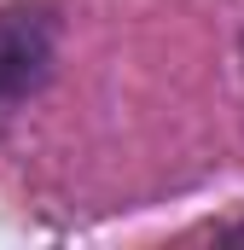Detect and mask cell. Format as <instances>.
<instances>
[{
  "mask_svg": "<svg viewBox=\"0 0 244 250\" xmlns=\"http://www.w3.org/2000/svg\"><path fill=\"white\" fill-rule=\"evenodd\" d=\"M64 53L59 0H0V146L53 87Z\"/></svg>",
  "mask_w": 244,
  "mask_h": 250,
  "instance_id": "1",
  "label": "cell"
},
{
  "mask_svg": "<svg viewBox=\"0 0 244 250\" xmlns=\"http://www.w3.org/2000/svg\"><path fill=\"white\" fill-rule=\"evenodd\" d=\"M209 239H221V245H227V239H244V221H215Z\"/></svg>",
  "mask_w": 244,
  "mask_h": 250,
  "instance_id": "2",
  "label": "cell"
},
{
  "mask_svg": "<svg viewBox=\"0 0 244 250\" xmlns=\"http://www.w3.org/2000/svg\"><path fill=\"white\" fill-rule=\"evenodd\" d=\"M239 64H244V35H239Z\"/></svg>",
  "mask_w": 244,
  "mask_h": 250,
  "instance_id": "3",
  "label": "cell"
}]
</instances>
